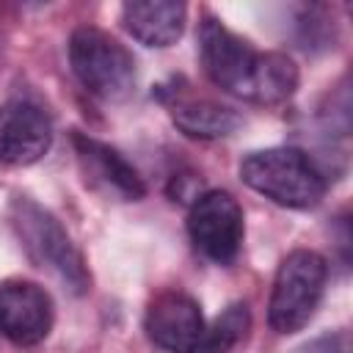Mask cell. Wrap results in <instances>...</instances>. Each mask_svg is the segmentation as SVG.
Returning a JSON list of instances; mask_svg holds the SVG:
<instances>
[{
  "label": "cell",
  "mask_w": 353,
  "mask_h": 353,
  "mask_svg": "<svg viewBox=\"0 0 353 353\" xmlns=\"http://www.w3.org/2000/svg\"><path fill=\"white\" fill-rule=\"evenodd\" d=\"M199 55L207 77L232 97L256 105H281L298 88V66L284 52H259L232 33L221 19L204 17L199 25Z\"/></svg>",
  "instance_id": "obj_1"
},
{
  "label": "cell",
  "mask_w": 353,
  "mask_h": 353,
  "mask_svg": "<svg viewBox=\"0 0 353 353\" xmlns=\"http://www.w3.org/2000/svg\"><path fill=\"white\" fill-rule=\"evenodd\" d=\"M240 179L259 196L290 210L317 207L328 188L320 165L295 146H273L245 154L240 160Z\"/></svg>",
  "instance_id": "obj_2"
},
{
  "label": "cell",
  "mask_w": 353,
  "mask_h": 353,
  "mask_svg": "<svg viewBox=\"0 0 353 353\" xmlns=\"http://www.w3.org/2000/svg\"><path fill=\"white\" fill-rule=\"evenodd\" d=\"M11 223L33 265L52 273L74 295H83L88 290L91 284L88 268L77 245L72 243V237L50 210H44L28 196H17L11 201Z\"/></svg>",
  "instance_id": "obj_3"
},
{
  "label": "cell",
  "mask_w": 353,
  "mask_h": 353,
  "mask_svg": "<svg viewBox=\"0 0 353 353\" xmlns=\"http://www.w3.org/2000/svg\"><path fill=\"white\" fill-rule=\"evenodd\" d=\"M69 63L83 88L105 102H121L135 88L132 52L99 28L83 25L69 36Z\"/></svg>",
  "instance_id": "obj_4"
},
{
  "label": "cell",
  "mask_w": 353,
  "mask_h": 353,
  "mask_svg": "<svg viewBox=\"0 0 353 353\" xmlns=\"http://www.w3.org/2000/svg\"><path fill=\"white\" fill-rule=\"evenodd\" d=\"M328 279V265L317 251L298 248L287 254L276 270L268 320L279 334L301 331L317 312Z\"/></svg>",
  "instance_id": "obj_5"
},
{
  "label": "cell",
  "mask_w": 353,
  "mask_h": 353,
  "mask_svg": "<svg viewBox=\"0 0 353 353\" xmlns=\"http://www.w3.org/2000/svg\"><path fill=\"white\" fill-rule=\"evenodd\" d=\"M188 234L201 256L215 265H229L240 254L245 223L237 199L226 190H207L196 196L188 212Z\"/></svg>",
  "instance_id": "obj_6"
},
{
  "label": "cell",
  "mask_w": 353,
  "mask_h": 353,
  "mask_svg": "<svg viewBox=\"0 0 353 353\" xmlns=\"http://www.w3.org/2000/svg\"><path fill=\"white\" fill-rule=\"evenodd\" d=\"M55 323V306L44 287L22 279L0 284V334L19 347L47 339Z\"/></svg>",
  "instance_id": "obj_7"
},
{
  "label": "cell",
  "mask_w": 353,
  "mask_h": 353,
  "mask_svg": "<svg viewBox=\"0 0 353 353\" xmlns=\"http://www.w3.org/2000/svg\"><path fill=\"white\" fill-rule=\"evenodd\" d=\"M72 143H74L80 171L94 190L113 196L119 201H141L146 196L143 176L119 149H113L91 135H83V132H74Z\"/></svg>",
  "instance_id": "obj_8"
},
{
  "label": "cell",
  "mask_w": 353,
  "mask_h": 353,
  "mask_svg": "<svg viewBox=\"0 0 353 353\" xmlns=\"http://www.w3.org/2000/svg\"><path fill=\"white\" fill-rule=\"evenodd\" d=\"M52 146V121L47 110L28 99H14L0 108V163L30 165Z\"/></svg>",
  "instance_id": "obj_9"
},
{
  "label": "cell",
  "mask_w": 353,
  "mask_h": 353,
  "mask_svg": "<svg viewBox=\"0 0 353 353\" xmlns=\"http://www.w3.org/2000/svg\"><path fill=\"white\" fill-rule=\"evenodd\" d=\"M204 331L201 306L182 290H165L149 301L146 334L168 353H190Z\"/></svg>",
  "instance_id": "obj_10"
},
{
  "label": "cell",
  "mask_w": 353,
  "mask_h": 353,
  "mask_svg": "<svg viewBox=\"0 0 353 353\" xmlns=\"http://www.w3.org/2000/svg\"><path fill=\"white\" fill-rule=\"evenodd\" d=\"M121 22L143 47H171L185 30L188 6L176 0H135L121 6Z\"/></svg>",
  "instance_id": "obj_11"
},
{
  "label": "cell",
  "mask_w": 353,
  "mask_h": 353,
  "mask_svg": "<svg viewBox=\"0 0 353 353\" xmlns=\"http://www.w3.org/2000/svg\"><path fill=\"white\" fill-rule=\"evenodd\" d=\"M171 121L188 138H201V141L226 138L243 124L237 110H232L226 105H218V102H210V99L176 102L171 108Z\"/></svg>",
  "instance_id": "obj_12"
},
{
  "label": "cell",
  "mask_w": 353,
  "mask_h": 353,
  "mask_svg": "<svg viewBox=\"0 0 353 353\" xmlns=\"http://www.w3.org/2000/svg\"><path fill=\"white\" fill-rule=\"evenodd\" d=\"M248 328H251L248 306L245 303H232L212 320L210 328L201 331V336H199V342L190 353H229L245 339Z\"/></svg>",
  "instance_id": "obj_13"
},
{
  "label": "cell",
  "mask_w": 353,
  "mask_h": 353,
  "mask_svg": "<svg viewBox=\"0 0 353 353\" xmlns=\"http://www.w3.org/2000/svg\"><path fill=\"white\" fill-rule=\"evenodd\" d=\"M350 350H353L350 334L347 331H334V334H323V336H314V339L303 342L292 353H350Z\"/></svg>",
  "instance_id": "obj_14"
}]
</instances>
